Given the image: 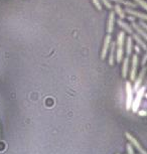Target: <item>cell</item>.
<instances>
[{
	"instance_id": "obj_10",
	"label": "cell",
	"mask_w": 147,
	"mask_h": 154,
	"mask_svg": "<svg viewBox=\"0 0 147 154\" xmlns=\"http://www.w3.org/2000/svg\"><path fill=\"white\" fill-rule=\"evenodd\" d=\"M131 27L133 29H135L136 32H137L138 34H139L140 36H141L142 38H143L144 41L147 43V32L144 30L143 28H142L141 26H140L139 24H138V23H136L135 21H131Z\"/></svg>"
},
{
	"instance_id": "obj_17",
	"label": "cell",
	"mask_w": 147,
	"mask_h": 154,
	"mask_svg": "<svg viewBox=\"0 0 147 154\" xmlns=\"http://www.w3.org/2000/svg\"><path fill=\"white\" fill-rule=\"evenodd\" d=\"M114 10H115V13L118 14V16L120 17V19H125L126 15H125V10H123L122 8L120 7L119 4H116L114 6Z\"/></svg>"
},
{
	"instance_id": "obj_5",
	"label": "cell",
	"mask_w": 147,
	"mask_h": 154,
	"mask_svg": "<svg viewBox=\"0 0 147 154\" xmlns=\"http://www.w3.org/2000/svg\"><path fill=\"white\" fill-rule=\"evenodd\" d=\"M145 73H146V67H143L141 69V71H140L138 77L135 78V80H134V86H133L134 92H137V91L140 89V87H141V84H142V81H143V79H144Z\"/></svg>"
},
{
	"instance_id": "obj_6",
	"label": "cell",
	"mask_w": 147,
	"mask_h": 154,
	"mask_svg": "<svg viewBox=\"0 0 147 154\" xmlns=\"http://www.w3.org/2000/svg\"><path fill=\"white\" fill-rule=\"evenodd\" d=\"M137 67H138V54H135L132 56L131 69H130V81H134V80H135Z\"/></svg>"
},
{
	"instance_id": "obj_7",
	"label": "cell",
	"mask_w": 147,
	"mask_h": 154,
	"mask_svg": "<svg viewBox=\"0 0 147 154\" xmlns=\"http://www.w3.org/2000/svg\"><path fill=\"white\" fill-rule=\"evenodd\" d=\"M111 41H112V37H111V34H107L106 37H105V41H104V45H103L102 48V52H101V58L102 60H105L106 58V56L109 52V48H110L111 45Z\"/></svg>"
},
{
	"instance_id": "obj_13",
	"label": "cell",
	"mask_w": 147,
	"mask_h": 154,
	"mask_svg": "<svg viewBox=\"0 0 147 154\" xmlns=\"http://www.w3.org/2000/svg\"><path fill=\"white\" fill-rule=\"evenodd\" d=\"M128 69H129V56H126L123 60V65H122V77L123 78L127 77Z\"/></svg>"
},
{
	"instance_id": "obj_21",
	"label": "cell",
	"mask_w": 147,
	"mask_h": 154,
	"mask_svg": "<svg viewBox=\"0 0 147 154\" xmlns=\"http://www.w3.org/2000/svg\"><path fill=\"white\" fill-rule=\"evenodd\" d=\"M126 147H127V153L128 154H134V150H133V145L131 144V143H128L127 145H126Z\"/></svg>"
},
{
	"instance_id": "obj_26",
	"label": "cell",
	"mask_w": 147,
	"mask_h": 154,
	"mask_svg": "<svg viewBox=\"0 0 147 154\" xmlns=\"http://www.w3.org/2000/svg\"><path fill=\"white\" fill-rule=\"evenodd\" d=\"M144 96H145V98H147V93L146 94H144Z\"/></svg>"
},
{
	"instance_id": "obj_15",
	"label": "cell",
	"mask_w": 147,
	"mask_h": 154,
	"mask_svg": "<svg viewBox=\"0 0 147 154\" xmlns=\"http://www.w3.org/2000/svg\"><path fill=\"white\" fill-rule=\"evenodd\" d=\"M132 48H133V41H132V37H127L126 38V54L128 56L132 54Z\"/></svg>"
},
{
	"instance_id": "obj_16",
	"label": "cell",
	"mask_w": 147,
	"mask_h": 154,
	"mask_svg": "<svg viewBox=\"0 0 147 154\" xmlns=\"http://www.w3.org/2000/svg\"><path fill=\"white\" fill-rule=\"evenodd\" d=\"M111 1L116 2L117 4H122V5H125L126 7H130V8H135L137 6V4L135 2H130L128 0H111Z\"/></svg>"
},
{
	"instance_id": "obj_2",
	"label": "cell",
	"mask_w": 147,
	"mask_h": 154,
	"mask_svg": "<svg viewBox=\"0 0 147 154\" xmlns=\"http://www.w3.org/2000/svg\"><path fill=\"white\" fill-rule=\"evenodd\" d=\"M145 87H140L139 90L136 92V97L135 99H133V103H132V107L131 110L133 113H137L138 109L140 107V104H141L142 98L144 97V94H145Z\"/></svg>"
},
{
	"instance_id": "obj_19",
	"label": "cell",
	"mask_w": 147,
	"mask_h": 154,
	"mask_svg": "<svg viewBox=\"0 0 147 154\" xmlns=\"http://www.w3.org/2000/svg\"><path fill=\"white\" fill-rule=\"evenodd\" d=\"M94 3V5L96 6V8L99 10V11H102V4H101L100 0H92Z\"/></svg>"
},
{
	"instance_id": "obj_22",
	"label": "cell",
	"mask_w": 147,
	"mask_h": 154,
	"mask_svg": "<svg viewBox=\"0 0 147 154\" xmlns=\"http://www.w3.org/2000/svg\"><path fill=\"white\" fill-rule=\"evenodd\" d=\"M138 24H139L140 26H141L142 28H143L144 30H145L146 32H147V23H146V22H144L143 20H140V21H139V23H138Z\"/></svg>"
},
{
	"instance_id": "obj_24",
	"label": "cell",
	"mask_w": 147,
	"mask_h": 154,
	"mask_svg": "<svg viewBox=\"0 0 147 154\" xmlns=\"http://www.w3.org/2000/svg\"><path fill=\"white\" fill-rule=\"evenodd\" d=\"M138 115L144 117V116H147V112L145 110H138Z\"/></svg>"
},
{
	"instance_id": "obj_4",
	"label": "cell",
	"mask_w": 147,
	"mask_h": 154,
	"mask_svg": "<svg viewBox=\"0 0 147 154\" xmlns=\"http://www.w3.org/2000/svg\"><path fill=\"white\" fill-rule=\"evenodd\" d=\"M125 136H126V138L129 140V142L131 143L132 145H133L134 147H135L136 149H137V151L139 152L140 154H147V151L145 150V149L143 148V147L140 145V143L138 142V140L136 138H134L133 136H132L131 134H130L129 132H126L125 133Z\"/></svg>"
},
{
	"instance_id": "obj_1",
	"label": "cell",
	"mask_w": 147,
	"mask_h": 154,
	"mask_svg": "<svg viewBox=\"0 0 147 154\" xmlns=\"http://www.w3.org/2000/svg\"><path fill=\"white\" fill-rule=\"evenodd\" d=\"M124 45H125V31L122 30L119 32L118 38L116 43V60L121 63L124 54Z\"/></svg>"
},
{
	"instance_id": "obj_9",
	"label": "cell",
	"mask_w": 147,
	"mask_h": 154,
	"mask_svg": "<svg viewBox=\"0 0 147 154\" xmlns=\"http://www.w3.org/2000/svg\"><path fill=\"white\" fill-rule=\"evenodd\" d=\"M114 24H115V11H111L108 17V22H107V32L109 34L114 31Z\"/></svg>"
},
{
	"instance_id": "obj_23",
	"label": "cell",
	"mask_w": 147,
	"mask_h": 154,
	"mask_svg": "<svg viewBox=\"0 0 147 154\" xmlns=\"http://www.w3.org/2000/svg\"><path fill=\"white\" fill-rule=\"evenodd\" d=\"M146 62H147V52H146V54H144L143 58H142V60H141V66H142V67H144V66H145Z\"/></svg>"
},
{
	"instance_id": "obj_27",
	"label": "cell",
	"mask_w": 147,
	"mask_h": 154,
	"mask_svg": "<svg viewBox=\"0 0 147 154\" xmlns=\"http://www.w3.org/2000/svg\"><path fill=\"white\" fill-rule=\"evenodd\" d=\"M118 154H119V153H118Z\"/></svg>"
},
{
	"instance_id": "obj_11",
	"label": "cell",
	"mask_w": 147,
	"mask_h": 154,
	"mask_svg": "<svg viewBox=\"0 0 147 154\" xmlns=\"http://www.w3.org/2000/svg\"><path fill=\"white\" fill-rule=\"evenodd\" d=\"M109 65L110 66H113L114 65V60L116 58V43L115 41H111V45L110 48H109Z\"/></svg>"
},
{
	"instance_id": "obj_20",
	"label": "cell",
	"mask_w": 147,
	"mask_h": 154,
	"mask_svg": "<svg viewBox=\"0 0 147 154\" xmlns=\"http://www.w3.org/2000/svg\"><path fill=\"white\" fill-rule=\"evenodd\" d=\"M100 1L102 2V3L104 4V5L106 6L108 9H112V8H113V5L111 4V2L109 1V0H100Z\"/></svg>"
},
{
	"instance_id": "obj_25",
	"label": "cell",
	"mask_w": 147,
	"mask_h": 154,
	"mask_svg": "<svg viewBox=\"0 0 147 154\" xmlns=\"http://www.w3.org/2000/svg\"><path fill=\"white\" fill-rule=\"evenodd\" d=\"M134 48H135V52H136V54H141V47H140L138 44H137V45H135V47H134Z\"/></svg>"
},
{
	"instance_id": "obj_14",
	"label": "cell",
	"mask_w": 147,
	"mask_h": 154,
	"mask_svg": "<svg viewBox=\"0 0 147 154\" xmlns=\"http://www.w3.org/2000/svg\"><path fill=\"white\" fill-rule=\"evenodd\" d=\"M117 23H118V25L125 31V32H128L129 34H131V33L133 32V28H132L130 25H128L126 22H124L122 19H119L118 21H117Z\"/></svg>"
},
{
	"instance_id": "obj_8",
	"label": "cell",
	"mask_w": 147,
	"mask_h": 154,
	"mask_svg": "<svg viewBox=\"0 0 147 154\" xmlns=\"http://www.w3.org/2000/svg\"><path fill=\"white\" fill-rule=\"evenodd\" d=\"M125 11L127 12L129 15H132V16H134V17H137V18H139L140 20H143V21L144 20H146L147 21V14L146 13L137 11V10H135L134 8H130V7H126Z\"/></svg>"
},
{
	"instance_id": "obj_12",
	"label": "cell",
	"mask_w": 147,
	"mask_h": 154,
	"mask_svg": "<svg viewBox=\"0 0 147 154\" xmlns=\"http://www.w3.org/2000/svg\"><path fill=\"white\" fill-rule=\"evenodd\" d=\"M131 36H132V38L134 39V41H136V43L138 44V45L140 46V47L142 48V50H147V44L145 43V41L142 39V37L140 36L139 34H138L137 32H132L131 33Z\"/></svg>"
},
{
	"instance_id": "obj_18",
	"label": "cell",
	"mask_w": 147,
	"mask_h": 154,
	"mask_svg": "<svg viewBox=\"0 0 147 154\" xmlns=\"http://www.w3.org/2000/svg\"><path fill=\"white\" fill-rule=\"evenodd\" d=\"M134 2H135L137 5L141 6L144 10L147 11V2L146 1H144V0H134Z\"/></svg>"
},
{
	"instance_id": "obj_3",
	"label": "cell",
	"mask_w": 147,
	"mask_h": 154,
	"mask_svg": "<svg viewBox=\"0 0 147 154\" xmlns=\"http://www.w3.org/2000/svg\"><path fill=\"white\" fill-rule=\"evenodd\" d=\"M125 89H126V110L129 111L132 107V103H133V93H134L133 88H132L129 81L126 82Z\"/></svg>"
}]
</instances>
